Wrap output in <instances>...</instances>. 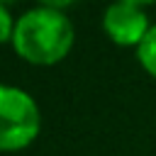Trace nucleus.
I'll use <instances>...</instances> for the list:
<instances>
[{"label": "nucleus", "mask_w": 156, "mask_h": 156, "mask_svg": "<svg viewBox=\"0 0 156 156\" xmlns=\"http://www.w3.org/2000/svg\"><path fill=\"white\" fill-rule=\"evenodd\" d=\"M102 27H105L107 37L119 46H139L144 41V37L149 34V29H151L144 7L134 0L110 5L105 10Z\"/></svg>", "instance_id": "7ed1b4c3"}, {"label": "nucleus", "mask_w": 156, "mask_h": 156, "mask_svg": "<svg viewBox=\"0 0 156 156\" xmlns=\"http://www.w3.org/2000/svg\"><path fill=\"white\" fill-rule=\"evenodd\" d=\"M15 24H17V20H12L10 10H7L5 5H0V44H5V41H12Z\"/></svg>", "instance_id": "39448f33"}, {"label": "nucleus", "mask_w": 156, "mask_h": 156, "mask_svg": "<svg viewBox=\"0 0 156 156\" xmlns=\"http://www.w3.org/2000/svg\"><path fill=\"white\" fill-rule=\"evenodd\" d=\"M41 129V115L27 90L0 85V151L29 146Z\"/></svg>", "instance_id": "f03ea898"}, {"label": "nucleus", "mask_w": 156, "mask_h": 156, "mask_svg": "<svg viewBox=\"0 0 156 156\" xmlns=\"http://www.w3.org/2000/svg\"><path fill=\"white\" fill-rule=\"evenodd\" d=\"M12 46L27 63L54 66L73 46V24L54 5L27 10L15 24Z\"/></svg>", "instance_id": "f257e3e1"}, {"label": "nucleus", "mask_w": 156, "mask_h": 156, "mask_svg": "<svg viewBox=\"0 0 156 156\" xmlns=\"http://www.w3.org/2000/svg\"><path fill=\"white\" fill-rule=\"evenodd\" d=\"M136 56H139V63L144 66V71L156 78V24L149 29L144 41L136 46Z\"/></svg>", "instance_id": "20e7f679"}]
</instances>
